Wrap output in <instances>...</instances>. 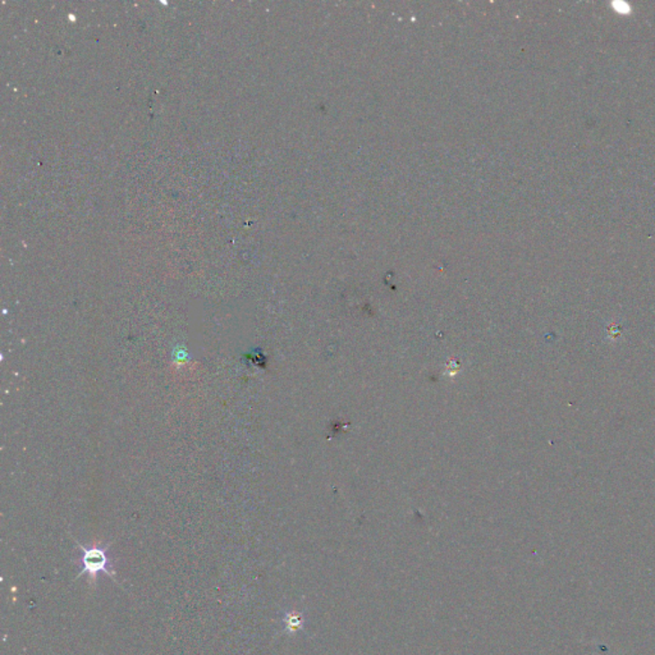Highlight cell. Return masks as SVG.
Segmentation results:
<instances>
[{"instance_id":"6da1fadb","label":"cell","mask_w":655,"mask_h":655,"mask_svg":"<svg viewBox=\"0 0 655 655\" xmlns=\"http://www.w3.org/2000/svg\"><path fill=\"white\" fill-rule=\"evenodd\" d=\"M81 557L77 559V565L80 566L79 576L88 575L90 582L94 585L97 582L98 576L100 573L115 579L116 571L112 567V561L108 556V548L109 546H92L90 548L81 546Z\"/></svg>"}]
</instances>
